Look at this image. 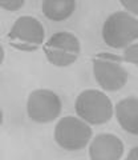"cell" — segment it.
<instances>
[{"instance_id":"1","label":"cell","mask_w":138,"mask_h":160,"mask_svg":"<svg viewBox=\"0 0 138 160\" xmlns=\"http://www.w3.org/2000/svg\"><path fill=\"white\" fill-rule=\"evenodd\" d=\"M102 39L108 47L122 49L138 39V19L126 11H117L106 18Z\"/></svg>"},{"instance_id":"2","label":"cell","mask_w":138,"mask_h":160,"mask_svg":"<svg viewBox=\"0 0 138 160\" xmlns=\"http://www.w3.org/2000/svg\"><path fill=\"white\" fill-rule=\"evenodd\" d=\"M75 109L78 119H81L89 126L105 124L114 113L110 99L98 89L82 91L75 102Z\"/></svg>"},{"instance_id":"3","label":"cell","mask_w":138,"mask_h":160,"mask_svg":"<svg viewBox=\"0 0 138 160\" xmlns=\"http://www.w3.org/2000/svg\"><path fill=\"white\" fill-rule=\"evenodd\" d=\"M48 62L56 67H69L78 59L81 44L76 35L61 31L49 38L43 46Z\"/></svg>"},{"instance_id":"4","label":"cell","mask_w":138,"mask_h":160,"mask_svg":"<svg viewBox=\"0 0 138 160\" xmlns=\"http://www.w3.org/2000/svg\"><path fill=\"white\" fill-rule=\"evenodd\" d=\"M122 58L100 53L93 59V75L97 84L105 91L116 92L127 83V72L121 66Z\"/></svg>"},{"instance_id":"5","label":"cell","mask_w":138,"mask_h":160,"mask_svg":"<svg viewBox=\"0 0 138 160\" xmlns=\"http://www.w3.org/2000/svg\"><path fill=\"white\" fill-rule=\"evenodd\" d=\"M93 131L89 124L76 116H65L55 127V140L67 151H80L90 142Z\"/></svg>"},{"instance_id":"6","label":"cell","mask_w":138,"mask_h":160,"mask_svg":"<svg viewBox=\"0 0 138 160\" xmlns=\"http://www.w3.org/2000/svg\"><path fill=\"white\" fill-rule=\"evenodd\" d=\"M9 44L20 51H34L45 40V31L40 20L33 16H20L8 32Z\"/></svg>"},{"instance_id":"7","label":"cell","mask_w":138,"mask_h":160,"mask_svg":"<svg viewBox=\"0 0 138 160\" xmlns=\"http://www.w3.org/2000/svg\"><path fill=\"white\" fill-rule=\"evenodd\" d=\"M61 99L51 89L40 88L29 93L27 100V115L34 123H51L61 113Z\"/></svg>"},{"instance_id":"8","label":"cell","mask_w":138,"mask_h":160,"mask_svg":"<svg viewBox=\"0 0 138 160\" xmlns=\"http://www.w3.org/2000/svg\"><path fill=\"white\" fill-rule=\"evenodd\" d=\"M124 143L113 133H100L89 146L90 160H121L124 155Z\"/></svg>"},{"instance_id":"9","label":"cell","mask_w":138,"mask_h":160,"mask_svg":"<svg viewBox=\"0 0 138 160\" xmlns=\"http://www.w3.org/2000/svg\"><path fill=\"white\" fill-rule=\"evenodd\" d=\"M114 112L121 128L138 136V98L129 96L120 100L116 104Z\"/></svg>"},{"instance_id":"10","label":"cell","mask_w":138,"mask_h":160,"mask_svg":"<svg viewBox=\"0 0 138 160\" xmlns=\"http://www.w3.org/2000/svg\"><path fill=\"white\" fill-rule=\"evenodd\" d=\"M75 0H44L41 3V11L44 16L53 22H62L71 18L76 9Z\"/></svg>"},{"instance_id":"11","label":"cell","mask_w":138,"mask_h":160,"mask_svg":"<svg viewBox=\"0 0 138 160\" xmlns=\"http://www.w3.org/2000/svg\"><path fill=\"white\" fill-rule=\"evenodd\" d=\"M122 60L138 66V43H133V44H130L129 47L125 48Z\"/></svg>"},{"instance_id":"12","label":"cell","mask_w":138,"mask_h":160,"mask_svg":"<svg viewBox=\"0 0 138 160\" xmlns=\"http://www.w3.org/2000/svg\"><path fill=\"white\" fill-rule=\"evenodd\" d=\"M24 6V0H0V8L7 11H17Z\"/></svg>"},{"instance_id":"13","label":"cell","mask_w":138,"mask_h":160,"mask_svg":"<svg viewBox=\"0 0 138 160\" xmlns=\"http://www.w3.org/2000/svg\"><path fill=\"white\" fill-rule=\"evenodd\" d=\"M121 6H124L125 9L130 15H137L138 16V0H121Z\"/></svg>"},{"instance_id":"14","label":"cell","mask_w":138,"mask_h":160,"mask_svg":"<svg viewBox=\"0 0 138 160\" xmlns=\"http://www.w3.org/2000/svg\"><path fill=\"white\" fill-rule=\"evenodd\" d=\"M125 160H138V147H134L131 148L129 153H127V156Z\"/></svg>"},{"instance_id":"15","label":"cell","mask_w":138,"mask_h":160,"mask_svg":"<svg viewBox=\"0 0 138 160\" xmlns=\"http://www.w3.org/2000/svg\"><path fill=\"white\" fill-rule=\"evenodd\" d=\"M4 48H3V46L0 44V66H2V63H3V60H4Z\"/></svg>"},{"instance_id":"16","label":"cell","mask_w":138,"mask_h":160,"mask_svg":"<svg viewBox=\"0 0 138 160\" xmlns=\"http://www.w3.org/2000/svg\"><path fill=\"white\" fill-rule=\"evenodd\" d=\"M2 123H3V111L0 108V126H2Z\"/></svg>"}]
</instances>
